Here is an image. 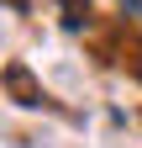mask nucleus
Listing matches in <instances>:
<instances>
[{"label": "nucleus", "instance_id": "obj_1", "mask_svg": "<svg viewBox=\"0 0 142 148\" xmlns=\"http://www.w3.org/2000/svg\"><path fill=\"white\" fill-rule=\"evenodd\" d=\"M5 79H11L16 90H21V106H42V90H32V79H26V69H21V64H16V69L5 74Z\"/></svg>", "mask_w": 142, "mask_h": 148}, {"label": "nucleus", "instance_id": "obj_2", "mask_svg": "<svg viewBox=\"0 0 142 148\" xmlns=\"http://www.w3.org/2000/svg\"><path fill=\"white\" fill-rule=\"evenodd\" d=\"M132 11H142V0H132Z\"/></svg>", "mask_w": 142, "mask_h": 148}]
</instances>
